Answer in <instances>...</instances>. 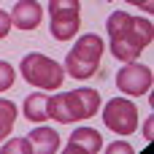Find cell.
<instances>
[{
    "label": "cell",
    "mask_w": 154,
    "mask_h": 154,
    "mask_svg": "<svg viewBox=\"0 0 154 154\" xmlns=\"http://www.w3.org/2000/svg\"><path fill=\"white\" fill-rule=\"evenodd\" d=\"M106 30L111 38V54L122 62H133L154 38L152 19H141L127 11H114L106 22Z\"/></svg>",
    "instance_id": "6da1fadb"
},
{
    "label": "cell",
    "mask_w": 154,
    "mask_h": 154,
    "mask_svg": "<svg viewBox=\"0 0 154 154\" xmlns=\"http://www.w3.org/2000/svg\"><path fill=\"white\" fill-rule=\"evenodd\" d=\"M97 108H100V95L92 87H81V89L60 92V95L49 97V116L57 119L60 125L89 119V116L97 114Z\"/></svg>",
    "instance_id": "7a4b0ae2"
},
{
    "label": "cell",
    "mask_w": 154,
    "mask_h": 154,
    "mask_svg": "<svg viewBox=\"0 0 154 154\" xmlns=\"http://www.w3.org/2000/svg\"><path fill=\"white\" fill-rule=\"evenodd\" d=\"M103 49H106V43H103L100 35H95V32L79 35L76 46L65 57V70L73 79H89V76H95V70L100 65V57H103Z\"/></svg>",
    "instance_id": "3957f363"
},
{
    "label": "cell",
    "mask_w": 154,
    "mask_h": 154,
    "mask_svg": "<svg viewBox=\"0 0 154 154\" xmlns=\"http://www.w3.org/2000/svg\"><path fill=\"white\" fill-rule=\"evenodd\" d=\"M19 70H22L24 81L32 84V87H38V89H60L62 87V79H65L62 65H57L51 57H46L41 51L24 54Z\"/></svg>",
    "instance_id": "277c9868"
},
{
    "label": "cell",
    "mask_w": 154,
    "mask_h": 154,
    "mask_svg": "<svg viewBox=\"0 0 154 154\" xmlns=\"http://www.w3.org/2000/svg\"><path fill=\"white\" fill-rule=\"evenodd\" d=\"M79 0H49V16H51V24H49V32L54 41H70L79 27H81V19H79Z\"/></svg>",
    "instance_id": "5b68a950"
},
{
    "label": "cell",
    "mask_w": 154,
    "mask_h": 154,
    "mask_svg": "<svg viewBox=\"0 0 154 154\" xmlns=\"http://www.w3.org/2000/svg\"><path fill=\"white\" fill-rule=\"evenodd\" d=\"M103 125L108 130H114L116 135H130V133L138 130V108L125 97H114V100L106 103Z\"/></svg>",
    "instance_id": "8992f818"
},
{
    "label": "cell",
    "mask_w": 154,
    "mask_h": 154,
    "mask_svg": "<svg viewBox=\"0 0 154 154\" xmlns=\"http://www.w3.org/2000/svg\"><path fill=\"white\" fill-rule=\"evenodd\" d=\"M116 87L125 92V95H146L149 89H152V68H146V65H138L135 60L127 65V68H122L119 73H116Z\"/></svg>",
    "instance_id": "52a82bcc"
},
{
    "label": "cell",
    "mask_w": 154,
    "mask_h": 154,
    "mask_svg": "<svg viewBox=\"0 0 154 154\" xmlns=\"http://www.w3.org/2000/svg\"><path fill=\"white\" fill-rule=\"evenodd\" d=\"M43 19V8L38 0H19L11 11V22L19 30H35Z\"/></svg>",
    "instance_id": "ba28073f"
},
{
    "label": "cell",
    "mask_w": 154,
    "mask_h": 154,
    "mask_svg": "<svg viewBox=\"0 0 154 154\" xmlns=\"http://www.w3.org/2000/svg\"><path fill=\"white\" fill-rule=\"evenodd\" d=\"M100 146H103V138H100L97 130H92V127H79V130L70 135L65 152H68V154H76V152L97 154V152H100Z\"/></svg>",
    "instance_id": "9c48e42d"
},
{
    "label": "cell",
    "mask_w": 154,
    "mask_h": 154,
    "mask_svg": "<svg viewBox=\"0 0 154 154\" xmlns=\"http://www.w3.org/2000/svg\"><path fill=\"white\" fill-rule=\"evenodd\" d=\"M27 141L32 143V152L35 154H54L60 149V135L51 130V127H35Z\"/></svg>",
    "instance_id": "30bf717a"
},
{
    "label": "cell",
    "mask_w": 154,
    "mask_h": 154,
    "mask_svg": "<svg viewBox=\"0 0 154 154\" xmlns=\"http://www.w3.org/2000/svg\"><path fill=\"white\" fill-rule=\"evenodd\" d=\"M24 116H27L30 122H43V119H49V95H43V92L27 95V97H24Z\"/></svg>",
    "instance_id": "8fae6325"
},
{
    "label": "cell",
    "mask_w": 154,
    "mask_h": 154,
    "mask_svg": "<svg viewBox=\"0 0 154 154\" xmlns=\"http://www.w3.org/2000/svg\"><path fill=\"white\" fill-rule=\"evenodd\" d=\"M14 122H16V106H14L11 100L0 97V141L11 133Z\"/></svg>",
    "instance_id": "7c38bea8"
},
{
    "label": "cell",
    "mask_w": 154,
    "mask_h": 154,
    "mask_svg": "<svg viewBox=\"0 0 154 154\" xmlns=\"http://www.w3.org/2000/svg\"><path fill=\"white\" fill-rule=\"evenodd\" d=\"M0 154H32V143L27 138H14V141L3 143Z\"/></svg>",
    "instance_id": "4fadbf2b"
},
{
    "label": "cell",
    "mask_w": 154,
    "mask_h": 154,
    "mask_svg": "<svg viewBox=\"0 0 154 154\" xmlns=\"http://www.w3.org/2000/svg\"><path fill=\"white\" fill-rule=\"evenodd\" d=\"M11 84H14V68L0 60V92L11 89Z\"/></svg>",
    "instance_id": "5bb4252c"
},
{
    "label": "cell",
    "mask_w": 154,
    "mask_h": 154,
    "mask_svg": "<svg viewBox=\"0 0 154 154\" xmlns=\"http://www.w3.org/2000/svg\"><path fill=\"white\" fill-rule=\"evenodd\" d=\"M108 154H133V146L125 143V141H116V143L108 146Z\"/></svg>",
    "instance_id": "9a60e30c"
},
{
    "label": "cell",
    "mask_w": 154,
    "mask_h": 154,
    "mask_svg": "<svg viewBox=\"0 0 154 154\" xmlns=\"http://www.w3.org/2000/svg\"><path fill=\"white\" fill-rule=\"evenodd\" d=\"M8 30H11V16L0 8V38H5V35H8Z\"/></svg>",
    "instance_id": "2e32d148"
},
{
    "label": "cell",
    "mask_w": 154,
    "mask_h": 154,
    "mask_svg": "<svg viewBox=\"0 0 154 154\" xmlns=\"http://www.w3.org/2000/svg\"><path fill=\"white\" fill-rule=\"evenodd\" d=\"M125 3H130V5H138V8H143L146 14H152V11H154V0H125Z\"/></svg>",
    "instance_id": "e0dca14e"
},
{
    "label": "cell",
    "mask_w": 154,
    "mask_h": 154,
    "mask_svg": "<svg viewBox=\"0 0 154 154\" xmlns=\"http://www.w3.org/2000/svg\"><path fill=\"white\" fill-rule=\"evenodd\" d=\"M143 130H146V133H143V135H146V138H152V119H149V122H146V127H143Z\"/></svg>",
    "instance_id": "ac0fdd59"
}]
</instances>
